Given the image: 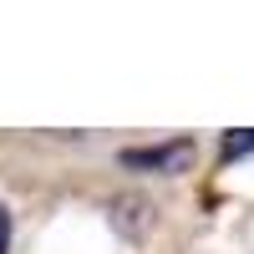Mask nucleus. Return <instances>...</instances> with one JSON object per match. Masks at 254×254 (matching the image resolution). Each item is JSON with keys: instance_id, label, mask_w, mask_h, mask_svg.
<instances>
[{"instance_id": "1", "label": "nucleus", "mask_w": 254, "mask_h": 254, "mask_svg": "<svg viewBox=\"0 0 254 254\" xmlns=\"http://www.w3.org/2000/svg\"><path fill=\"white\" fill-rule=\"evenodd\" d=\"M193 147L188 142H168V147H153V153H122V163L127 168H153V163H183Z\"/></svg>"}, {"instance_id": "2", "label": "nucleus", "mask_w": 254, "mask_h": 254, "mask_svg": "<svg viewBox=\"0 0 254 254\" xmlns=\"http://www.w3.org/2000/svg\"><path fill=\"white\" fill-rule=\"evenodd\" d=\"M249 147H254V132H234V137L224 142V163H234L239 153H249Z\"/></svg>"}, {"instance_id": "3", "label": "nucleus", "mask_w": 254, "mask_h": 254, "mask_svg": "<svg viewBox=\"0 0 254 254\" xmlns=\"http://www.w3.org/2000/svg\"><path fill=\"white\" fill-rule=\"evenodd\" d=\"M5 244H10V214H5V203H0V254H5Z\"/></svg>"}]
</instances>
